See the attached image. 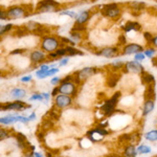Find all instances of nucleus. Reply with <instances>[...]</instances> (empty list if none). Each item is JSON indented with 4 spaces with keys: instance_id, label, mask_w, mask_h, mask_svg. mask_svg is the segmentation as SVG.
I'll return each mask as SVG.
<instances>
[{
    "instance_id": "f257e3e1",
    "label": "nucleus",
    "mask_w": 157,
    "mask_h": 157,
    "mask_svg": "<svg viewBox=\"0 0 157 157\" xmlns=\"http://www.w3.org/2000/svg\"><path fill=\"white\" fill-rule=\"evenodd\" d=\"M39 46L40 49L48 54V52H56L59 47L63 46V45L61 43L60 37L54 36V35H43V36H41Z\"/></svg>"
},
{
    "instance_id": "f03ea898",
    "label": "nucleus",
    "mask_w": 157,
    "mask_h": 157,
    "mask_svg": "<svg viewBox=\"0 0 157 157\" xmlns=\"http://www.w3.org/2000/svg\"><path fill=\"white\" fill-rule=\"evenodd\" d=\"M29 6H12L6 9L9 20H17L21 18H27L30 15H34V10L29 9Z\"/></svg>"
},
{
    "instance_id": "7ed1b4c3",
    "label": "nucleus",
    "mask_w": 157,
    "mask_h": 157,
    "mask_svg": "<svg viewBox=\"0 0 157 157\" xmlns=\"http://www.w3.org/2000/svg\"><path fill=\"white\" fill-rule=\"evenodd\" d=\"M63 11L61 4L56 0H39L34 14H45V13H60Z\"/></svg>"
},
{
    "instance_id": "20e7f679",
    "label": "nucleus",
    "mask_w": 157,
    "mask_h": 157,
    "mask_svg": "<svg viewBox=\"0 0 157 157\" xmlns=\"http://www.w3.org/2000/svg\"><path fill=\"white\" fill-rule=\"evenodd\" d=\"M121 97V91H116L112 97L110 98H108L100 108V111L102 112V114L107 116V117L114 114L116 112V106H117V103H118V101H120Z\"/></svg>"
},
{
    "instance_id": "39448f33",
    "label": "nucleus",
    "mask_w": 157,
    "mask_h": 157,
    "mask_svg": "<svg viewBox=\"0 0 157 157\" xmlns=\"http://www.w3.org/2000/svg\"><path fill=\"white\" fill-rule=\"evenodd\" d=\"M123 10L120 7V4L117 3H108L102 6L101 9V14L104 17H107V18L111 19H117L121 17Z\"/></svg>"
},
{
    "instance_id": "423d86ee",
    "label": "nucleus",
    "mask_w": 157,
    "mask_h": 157,
    "mask_svg": "<svg viewBox=\"0 0 157 157\" xmlns=\"http://www.w3.org/2000/svg\"><path fill=\"white\" fill-rule=\"evenodd\" d=\"M58 89H59V93H63V94H67L75 98L78 94V86L75 83H73L72 81H68V82L60 83L58 85Z\"/></svg>"
},
{
    "instance_id": "0eeeda50",
    "label": "nucleus",
    "mask_w": 157,
    "mask_h": 157,
    "mask_svg": "<svg viewBox=\"0 0 157 157\" xmlns=\"http://www.w3.org/2000/svg\"><path fill=\"white\" fill-rule=\"evenodd\" d=\"M73 104V98L67 94H63V93H59L54 98V106L58 109H66L71 107Z\"/></svg>"
},
{
    "instance_id": "6e6552de",
    "label": "nucleus",
    "mask_w": 157,
    "mask_h": 157,
    "mask_svg": "<svg viewBox=\"0 0 157 157\" xmlns=\"http://www.w3.org/2000/svg\"><path fill=\"white\" fill-rule=\"evenodd\" d=\"M24 26H25V29L29 30V33L38 35V36L47 35V32H48V29H46L45 25L39 23V22H37V21H33V20L26 22V23L24 24Z\"/></svg>"
},
{
    "instance_id": "1a4fd4ad",
    "label": "nucleus",
    "mask_w": 157,
    "mask_h": 157,
    "mask_svg": "<svg viewBox=\"0 0 157 157\" xmlns=\"http://www.w3.org/2000/svg\"><path fill=\"white\" fill-rule=\"evenodd\" d=\"M32 108V105H29L21 100H15L14 102L4 103V111H22Z\"/></svg>"
},
{
    "instance_id": "9d476101",
    "label": "nucleus",
    "mask_w": 157,
    "mask_h": 157,
    "mask_svg": "<svg viewBox=\"0 0 157 157\" xmlns=\"http://www.w3.org/2000/svg\"><path fill=\"white\" fill-rule=\"evenodd\" d=\"M29 61L32 63L33 66H37L42 63H44L45 61H47L46 52H43L42 49H34L30 52L29 54Z\"/></svg>"
},
{
    "instance_id": "9b49d317",
    "label": "nucleus",
    "mask_w": 157,
    "mask_h": 157,
    "mask_svg": "<svg viewBox=\"0 0 157 157\" xmlns=\"http://www.w3.org/2000/svg\"><path fill=\"white\" fill-rule=\"evenodd\" d=\"M123 71L125 73L133 72V73H139L140 75L143 71H145V68L138 61H130V62L125 63L123 67Z\"/></svg>"
},
{
    "instance_id": "f8f14e48",
    "label": "nucleus",
    "mask_w": 157,
    "mask_h": 157,
    "mask_svg": "<svg viewBox=\"0 0 157 157\" xmlns=\"http://www.w3.org/2000/svg\"><path fill=\"white\" fill-rule=\"evenodd\" d=\"M98 72V67H92V66H89V67H84L83 69L78 70V71H75V73L77 77L80 78L82 82H84L85 80H87V78H89L90 77H92V75H97Z\"/></svg>"
},
{
    "instance_id": "ddd939ff",
    "label": "nucleus",
    "mask_w": 157,
    "mask_h": 157,
    "mask_svg": "<svg viewBox=\"0 0 157 157\" xmlns=\"http://www.w3.org/2000/svg\"><path fill=\"white\" fill-rule=\"evenodd\" d=\"M14 136H15V139L17 141V146L20 150H22L23 152H26V153H29V147H30V144L29 143L27 140L26 136L24 135L23 133H20V132H17V133H14ZM25 155V154H24Z\"/></svg>"
},
{
    "instance_id": "4468645a",
    "label": "nucleus",
    "mask_w": 157,
    "mask_h": 157,
    "mask_svg": "<svg viewBox=\"0 0 157 157\" xmlns=\"http://www.w3.org/2000/svg\"><path fill=\"white\" fill-rule=\"evenodd\" d=\"M120 52V49L118 47H114V46H108V47H104V48H101L100 50H98L95 52V55L101 56V57L104 58H108V59H111V58H114L118 55Z\"/></svg>"
},
{
    "instance_id": "2eb2a0df",
    "label": "nucleus",
    "mask_w": 157,
    "mask_h": 157,
    "mask_svg": "<svg viewBox=\"0 0 157 157\" xmlns=\"http://www.w3.org/2000/svg\"><path fill=\"white\" fill-rule=\"evenodd\" d=\"M144 52V47L136 43H130V44L124 45L123 49H121V54L124 56H129V55H135L137 52Z\"/></svg>"
},
{
    "instance_id": "dca6fc26",
    "label": "nucleus",
    "mask_w": 157,
    "mask_h": 157,
    "mask_svg": "<svg viewBox=\"0 0 157 157\" xmlns=\"http://www.w3.org/2000/svg\"><path fill=\"white\" fill-rule=\"evenodd\" d=\"M121 78V73L118 71H109V75L106 78V86L109 88H114L117 85Z\"/></svg>"
},
{
    "instance_id": "f3484780",
    "label": "nucleus",
    "mask_w": 157,
    "mask_h": 157,
    "mask_svg": "<svg viewBox=\"0 0 157 157\" xmlns=\"http://www.w3.org/2000/svg\"><path fill=\"white\" fill-rule=\"evenodd\" d=\"M59 67H52L49 68L48 70H42V69H38L36 71V77L40 80L42 78H49V77H54L55 75H57L59 72Z\"/></svg>"
},
{
    "instance_id": "a211bd4d",
    "label": "nucleus",
    "mask_w": 157,
    "mask_h": 157,
    "mask_svg": "<svg viewBox=\"0 0 157 157\" xmlns=\"http://www.w3.org/2000/svg\"><path fill=\"white\" fill-rule=\"evenodd\" d=\"M26 93H27L26 90L20 87L13 88V89L10 91V95H11V98H14V100H23V98H26Z\"/></svg>"
},
{
    "instance_id": "6ab92c4d",
    "label": "nucleus",
    "mask_w": 157,
    "mask_h": 157,
    "mask_svg": "<svg viewBox=\"0 0 157 157\" xmlns=\"http://www.w3.org/2000/svg\"><path fill=\"white\" fill-rule=\"evenodd\" d=\"M90 18H91V11H90V10H87V11H83V12H81L80 14H78V16H77L75 23H78V24H87V22L89 21Z\"/></svg>"
},
{
    "instance_id": "aec40b11",
    "label": "nucleus",
    "mask_w": 157,
    "mask_h": 157,
    "mask_svg": "<svg viewBox=\"0 0 157 157\" xmlns=\"http://www.w3.org/2000/svg\"><path fill=\"white\" fill-rule=\"evenodd\" d=\"M15 123H18V121H17V114H9V115L0 117V125L11 126V125H14Z\"/></svg>"
},
{
    "instance_id": "412c9836",
    "label": "nucleus",
    "mask_w": 157,
    "mask_h": 157,
    "mask_svg": "<svg viewBox=\"0 0 157 157\" xmlns=\"http://www.w3.org/2000/svg\"><path fill=\"white\" fill-rule=\"evenodd\" d=\"M145 100H153L156 98V92H155V83L150 85H147V88L145 90Z\"/></svg>"
},
{
    "instance_id": "4be33fe9",
    "label": "nucleus",
    "mask_w": 157,
    "mask_h": 157,
    "mask_svg": "<svg viewBox=\"0 0 157 157\" xmlns=\"http://www.w3.org/2000/svg\"><path fill=\"white\" fill-rule=\"evenodd\" d=\"M141 29V25L136 21H128L126 22V24L123 26V30L125 33H129L131 30H135V32H138V30Z\"/></svg>"
},
{
    "instance_id": "5701e85b",
    "label": "nucleus",
    "mask_w": 157,
    "mask_h": 157,
    "mask_svg": "<svg viewBox=\"0 0 157 157\" xmlns=\"http://www.w3.org/2000/svg\"><path fill=\"white\" fill-rule=\"evenodd\" d=\"M154 107H155V103L153 100H145L143 107V116H147L149 113H151L154 110Z\"/></svg>"
},
{
    "instance_id": "b1692460",
    "label": "nucleus",
    "mask_w": 157,
    "mask_h": 157,
    "mask_svg": "<svg viewBox=\"0 0 157 157\" xmlns=\"http://www.w3.org/2000/svg\"><path fill=\"white\" fill-rule=\"evenodd\" d=\"M46 116H48L49 120H52V121H59L61 117V109H58L57 107L52 106L50 110L47 111Z\"/></svg>"
},
{
    "instance_id": "393cba45",
    "label": "nucleus",
    "mask_w": 157,
    "mask_h": 157,
    "mask_svg": "<svg viewBox=\"0 0 157 157\" xmlns=\"http://www.w3.org/2000/svg\"><path fill=\"white\" fill-rule=\"evenodd\" d=\"M140 78H141V83L144 85H150L155 83V78L153 75H151L150 72H146L143 71L140 73Z\"/></svg>"
},
{
    "instance_id": "a878e982",
    "label": "nucleus",
    "mask_w": 157,
    "mask_h": 157,
    "mask_svg": "<svg viewBox=\"0 0 157 157\" xmlns=\"http://www.w3.org/2000/svg\"><path fill=\"white\" fill-rule=\"evenodd\" d=\"M127 6L131 11L141 12L146 7V3L145 2H139V1H130V2H128Z\"/></svg>"
},
{
    "instance_id": "bb28decb",
    "label": "nucleus",
    "mask_w": 157,
    "mask_h": 157,
    "mask_svg": "<svg viewBox=\"0 0 157 157\" xmlns=\"http://www.w3.org/2000/svg\"><path fill=\"white\" fill-rule=\"evenodd\" d=\"M65 49H66V56L68 57H75V56H83L84 52L82 50L75 48V46H70V45H66L64 46Z\"/></svg>"
},
{
    "instance_id": "cd10ccee",
    "label": "nucleus",
    "mask_w": 157,
    "mask_h": 157,
    "mask_svg": "<svg viewBox=\"0 0 157 157\" xmlns=\"http://www.w3.org/2000/svg\"><path fill=\"white\" fill-rule=\"evenodd\" d=\"M14 29H15V26H14V24H12V23L0 24V40H1L2 37H4V35L11 33Z\"/></svg>"
},
{
    "instance_id": "c85d7f7f",
    "label": "nucleus",
    "mask_w": 157,
    "mask_h": 157,
    "mask_svg": "<svg viewBox=\"0 0 157 157\" xmlns=\"http://www.w3.org/2000/svg\"><path fill=\"white\" fill-rule=\"evenodd\" d=\"M14 33H13V36L14 37H17V38H22L24 36H26L27 34H29V30L25 29V26H19V27H15L14 29Z\"/></svg>"
},
{
    "instance_id": "c756f323",
    "label": "nucleus",
    "mask_w": 157,
    "mask_h": 157,
    "mask_svg": "<svg viewBox=\"0 0 157 157\" xmlns=\"http://www.w3.org/2000/svg\"><path fill=\"white\" fill-rule=\"evenodd\" d=\"M69 38L72 40L73 42L75 43V44H78V43H80L81 41L83 40V33L81 32H75V30H70V34H69Z\"/></svg>"
},
{
    "instance_id": "7c9ffc66",
    "label": "nucleus",
    "mask_w": 157,
    "mask_h": 157,
    "mask_svg": "<svg viewBox=\"0 0 157 157\" xmlns=\"http://www.w3.org/2000/svg\"><path fill=\"white\" fill-rule=\"evenodd\" d=\"M125 63L121 62V61H116V62H113L111 64L108 65V70L109 71H120L121 69H123Z\"/></svg>"
},
{
    "instance_id": "2f4dec72",
    "label": "nucleus",
    "mask_w": 157,
    "mask_h": 157,
    "mask_svg": "<svg viewBox=\"0 0 157 157\" xmlns=\"http://www.w3.org/2000/svg\"><path fill=\"white\" fill-rule=\"evenodd\" d=\"M124 155L127 156V157H135L137 155V151H136V148L134 145H128L126 147L125 151H124Z\"/></svg>"
},
{
    "instance_id": "473e14b6",
    "label": "nucleus",
    "mask_w": 157,
    "mask_h": 157,
    "mask_svg": "<svg viewBox=\"0 0 157 157\" xmlns=\"http://www.w3.org/2000/svg\"><path fill=\"white\" fill-rule=\"evenodd\" d=\"M13 132H14L13 130H7L6 128L0 127V141L4 140V139H7V138L11 137V136H13V134H12Z\"/></svg>"
},
{
    "instance_id": "72a5a7b5",
    "label": "nucleus",
    "mask_w": 157,
    "mask_h": 157,
    "mask_svg": "<svg viewBox=\"0 0 157 157\" xmlns=\"http://www.w3.org/2000/svg\"><path fill=\"white\" fill-rule=\"evenodd\" d=\"M145 138L147 140H150V141H156L157 140V130L149 131L148 133L145 134Z\"/></svg>"
},
{
    "instance_id": "f704fd0d",
    "label": "nucleus",
    "mask_w": 157,
    "mask_h": 157,
    "mask_svg": "<svg viewBox=\"0 0 157 157\" xmlns=\"http://www.w3.org/2000/svg\"><path fill=\"white\" fill-rule=\"evenodd\" d=\"M59 15H60V16H68V17H70V18H73V19H75V18H77V16H78V14L75 12H73V11H65V10L61 11L59 13Z\"/></svg>"
},
{
    "instance_id": "c9c22d12",
    "label": "nucleus",
    "mask_w": 157,
    "mask_h": 157,
    "mask_svg": "<svg viewBox=\"0 0 157 157\" xmlns=\"http://www.w3.org/2000/svg\"><path fill=\"white\" fill-rule=\"evenodd\" d=\"M136 151H137L138 154H148L151 152V148L146 145H141L136 149Z\"/></svg>"
},
{
    "instance_id": "e433bc0d",
    "label": "nucleus",
    "mask_w": 157,
    "mask_h": 157,
    "mask_svg": "<svg viewBox=\"0 0 157 157\" xmlns=\"http://www.w3.org/2000/svg\"><path fill=\"white\" fill-rule=\"evenodd\" d=\"M86 24H78V23H75L72 26L71 30H75V32H81V33H84L86 32Z\"/></svg>"
},
{
    "instance_id": "4c0bfd02",
    "label": "nucleus",
    "mask_w": 157,
    "mask_h": 157,
    "mask_svg": "<svg viewBox=\"0 0 157 157\" xmlns=\"http://www.w3.org/2000/svg\"><path fill=\"white\" fill-rule=\"evenodd\" d=\"M139 139H140V136H139L138 133H132L130 134V141L129 143L132 144V145H135L139 141Z\"/></svg>"
},
{
    "instance_id": "58836bf2",
    "label": "nucleus",
    "mask_w": 157,
    "mask_h": 157,
    "mask_svg": "<svg viewBox=\"0 0 157 157\" xmlns=\"http://www.w3.org/2000/svg\"><path fill=\"white\" fill-rule=\"evenodd\" d=\"M29 101L33 102V101H38V102H43L44 98H43V95L42 93H34L32 97L29 98Z\"/></svg>"
},
{
    "instance_id": "ea45409f",
    "label": "nucleus",
    "mask_w": 157,
    "mask_h": 157,
    "mask_svg": "<svg viewBox=\"0 0 157 157\" xmlns=\"http://www.w3.org/2000/svg\"><path fill=\"white\" fill-rule=\"evenodd\" d=\"M0 20H3V21L9 20L6 9H4V7H2V6H0Z\"/></svg>"
},
{
    "instance_id": "a19ab883",
    "label": "nucleus",
    "mask_w": 157,
    "mask_h": 157,
    "mask_svg": "<svg viewBox=\"0 0 157 157\" xmlns=\"http://www.w3.org/2000/svg\"><path fill=\"white\" fill-rule=\"evenodd\" d=\"M68 62H69V57H62L60 58V61L59 63H58V66L59 67H63V66H66L68 64Z\"/></svg>"
},
{
    "instance_id": "79ce46f5",
    "label": "nucleus",
    "mask_w": 157,
    "mask_h": 157,
    "mask_svg": "<svg viewBox=\"0 0 157 157\" xmlns=\"http://www.w3.org/2000/svg\"><path fill=\"white\" fill-rule=\"evenodd\" d=\"M17 121H18V123H21V124H24V125H27V124L29 123V120L27 116L17 114Z\"/></svg>"
},
{
    "instance_id": "37998d69",
    "label": "nucleus",
    "mask_w": 157,
    "mask_h": 157,
    "mask_svg": "<svg viewBox=\"0 0 157 157\" xmlns=\"http://www.w3.org/2000/svg\"><path fill=\"white\" fill-rule=\"evenodd\" d=\"M24 52H26V49L24 48H17V49H14L10 52L11 56H16V55H23Z\"/></svg>"
},
{
    "instance_id": "c03bdc74",
    "label": "nucleus",
    "mask_w": 157,
    "mask_h": 157,
    "mask_svg": "<svg viewBox=\"0 0 157 157\" xmlns=\"http://www.w3.org/2000/svg\"><path fill=\"white\" fill-rule=\"evenodd\" d=\"M145 58H146V56H145V54H144L143 52H137V54L134 55V59H135L136 61H138V62H140V61H144V60H145Z\"/></svg>"
},
{
    "instance_id": "a18cd8bd",
    "label": "nucleus",
    "mask_w": 157,
    "mask_h": 157,
    "mask_svg": "<svg viewBox=\"0 0 157 157\" xmlns=\"http://www.w3.org/2000/svg\"><path fill=\"white\" fill-rule=\"evenodd\" d=\"M127 44V39H126V36L125 35H121L118 37V45L120 46H124V45Z\"/></svg>"
},
{
    "instance_id": "49530a36",
    "label": "nucleus",
    "mask_w": 157,
    "mask_h": 157,
    "mask_svg": "<svg viewBox=\"0 0 157 157\" xmlns=\"http://www.w3.org/2000/svg\"><path fill=\"white\" fill-rule=\"evenodd\" d=\"M155 48H149V49H146L145 50V52H144V54H145V56L146 57H148V58H152L154 56V54H155Z\"/></svg>"
},
{
    "instance_id": "de8ad7c7",
    "label": "nucleus",
    "mask_w": 157,
    "mask_h": 157,
    "mask_svg": "<svg viewBox=\"0 0 157 157\" xmlns=\"http://www.w3.org/2000/svg\"><path fill=\"white\" fill-rule=\"evenodd\" d=\"M61 83V78L59 77H54L50 80V84H52V86H58Z\"/></svg>"
},
{
    "instance_id": "09e8293b",
    "label": "nucleus",
    "mask_w": 157,
    "mask_h": 157,
    "mask_svg": "<svg viewBox=\"0 0 157 157\" xmlns=\"http://www.w3.org/2000/svg\"><path fill=\"white\" fill-rule=\"evenodd\" d=\"M20 81H21L22 83H29L33 81V75H24V77H22L20 78Z\"/></svg>"
},
{
    "instance_id": "8fccbe9b",
    "label": "nucleus",
    "mask_w": 157,
    "mask_h": 157,
    "mask_svg": "<svg viewBox=\"0 0 157 157\" xmlns=\"http://www.w3.org/2000/svg\"><path fill=\"white\" fill-rule=\"evenodd\" d=\"M37 136H38V139H39L40 141L44 140V139H45V131L41 129V131H40V132H38Z\"/></svg>"
},
{
    "instance_id": "3c124183",
    "label": "nucleus",
    "mask_w": 157,
    "mask_h": 157,
    "mask_svg": "<svg viewBox=\"0 0 157 157\" xmlns=\"http://www.w3.org/2000/svg\"><path fill=\"white\" fill-rule=\"evenodd\" d=\"M144 37H145V39H146V41L148 42V43H150L151 42V40H152V35L150 34V33H148V32H146L145 34H144Z\"/></svg>"
},
{
    "instance_id": "603ef678",
    "label": "nucleus",
    "mask_w": 157,
    "mask_h": 157,
    "mask_svg": "<svg viewBox=\"0 0 157 157\" xmlns=\"http://www.w3.org/2000/svg\"><path fill=\"white\" fill-rule=\"evenodd\" d=\"M42 95H43V98H44L45 102H49L50 97H52L49 92H43V93H42Z\"/></svg>"
},
{
    "instance_id": "864d4df0",
    "label": "nucleus",
    "mask_w": 157,
    "mask_h": 157,
    "mask_svg": "<svg viewBox=\"0 0 157 157\" xmlns=\"http://www.w3.org/2000/svg\"><path fill=\"white\" fill-rule=\"evenodd\" d=\"M57 94H59V89H58V86H56L54 89L52 90V92H50V95H52V98H55Z\"/></svg>"
},
{
    "instance_id": "5fc2aeb1",
    "label": "nucleus",
    "mask_w": 157,
    "mask_h": 157,
    "mask_svg": "<svg viewBox=\"0 0 157 157\" xmlns=\"http://www.w3.org/2000/svg\"><path fill=\"white\" fill-rule=\"evenodd\" d=\"M27 117H29V121H35L37 118V114L35 112H32V113H30V115H29Z\"/></svg>"
},
{
    "instance_id": "6e6d98bb",
    "label": "nucleus",
    "mask_w": 157,
    "mask_h": 157,
    "mask_svg": "<svg viewBox=\"0 0 157 157\" xmlns=\"http://www.w3.org/2000/svg\"><path fill=\"white\" fill-rule=\"evenodd\" d=\"M151 44L153 45L154 47H156L157 48V36H155V37H153L152 38V40H151Z\"/></svg>"
},
{
    "instance_id": "4d7b16f0",
    "label": "nucleus",
    "mask_w": 157,
    "mask_h": 157,
    "mask_svg": "<svg viewBox=\"0 0 157 157\" xmlns=\"http://www.w3.org/2000/svg\"><path fill=\"white\" fill-rule=\"evenodd\" d=\"M4 111V103H0V112Z\"/></svg>"
},
{
    "instance_id": "13d9d810",
    "label": "nucleus",
    "mask_w": 157,
    "mask_h": 157,
    "mask_svg": "<svg viewBox=\"0 0 157 157\" xmlns=\"http://www.w3.org/2000/svg\"><path fill=\"white\" fill-rule=\"evenodd\" d=\"M152 62H153V65H154V66H157V57H156V58H154Z\"/></svg>"
},
{
    "instance_id": "bf43d9fd",
    "label": "nucleus",
    "mask_w": 157,
    "mask_h": 157,
    "mask_svg": "<svg viewBox=\"0 0 157 157\" xmlns=\"http://www.w3.org/2000/svg\"><path fill=\"white\" fill-rule=\"evenodd\" d=\"M1 77H2V72L0 71V78H1Z\"/></svg>"
},
{
    "instance_id": "052dcab7",
    "label": "nucleus",
    "mask_w": 157,
    "mask_h": 157,
    "mask_svg": "<svg viewBox=\"0 0 157 157\" xmlns=\"http://www.w3.org/2000/svg\"><path fill=\"white\" fill-rule=\"evenodd\" d=\"M156 11H157V7H156Z\"/></svg>"
}]
</instances>
